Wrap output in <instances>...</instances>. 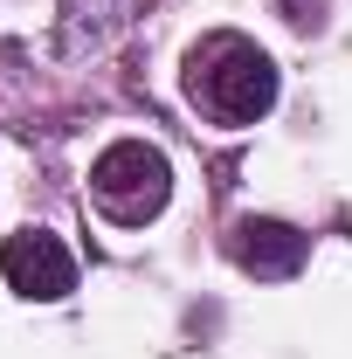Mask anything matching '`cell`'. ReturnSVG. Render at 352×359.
Listing matches in <instances>:
<instances>
[{
    "label": "cell",
    "mask_w": 352,
    "mask_h": 359,
    "mask_svg": "<svg viewBox=\"0 0 352 359\" xmlns=\"http://www.w3.org/2000/svg\"><path fill=\"white\" fill-rule=\"evenodd\" d=\"M187 90L215 111L221 125H256L276 104V62L249 35H208L187 55Z\"/></svg>",
    "instance_id": "6da1fadb"
},
{
    "label": "cell",
    "mask_w": 352,
    "mask_h": 359,
    "mask_svg": "<svg viewBox=\"0 0 352 359\" xmlns=\"http://www.w3.org/2000/svg\"><path fill=\"white\" fill-rule=\"evenodd\" d=\"M90 194L104 201L111 222L138 228V222H152V215L166 208V194H173V166H166L159 145H145V138H118V145L97 152V166H90Z\"/></svg>",
    "instance_id": "7a4b0ae2"
},
{
    "label": "cell",
    "mask_w": 352,
    "mask_h": 359,
    "mask_svg": "<svg viewBox=\"0 0 352 359\" xmlns=\"http://www.w3.org/2000/svg\"><path fill=\"white\" fill-rule=\"evenodd\" d=\"M0 276H7V290H21L28 304H55V297L76 290V256H69L48 228H21V235L0 242Z\"/></svg>",
    "instance_id": "3957f363"
},
{
    "label": "cell",
    "mask_w": 352,
    "mask_h": 359,
    "mask_svg": "<svg viewBox=\"0 0 352 359\" xmlns=\"http://www.w3.org/2000/svg\"><path fill=\"white\" fill-rule=\"evenodd\" d=\"M311 256V235L290 222H276V215H249V222L235 228V263L249 269V276H297Z\"/></svg>",
    "instance_id": "277c9868"
}]
</instances>
